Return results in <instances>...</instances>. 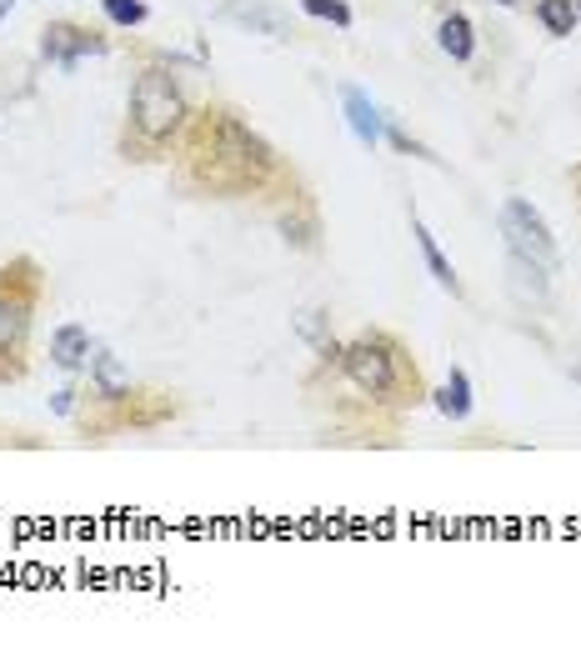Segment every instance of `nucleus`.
<instances>
[{"mask_svg":"<svg viewBox=\"0 0 581 651\" xmlns=\"http://www.w3.org/2000/svg\"><path fill=\"white\" fill-rule=\"evenodd\" d=\"M50 411L71 416V411H75V391H71V386H66V391H56V396H50Z\"/></svg>","mask_w":581,"mask_h":651,"instance_id":"nucleus-20","label":"nucleus"},{"mask_svg":"<svg viewBox=\"0 0 581 651\" xmlns=\"http://www.w3.org/2000/svg\"><path fill=\"white\" fill-rule=\"evenodd\" d=\"M571 381H581V361H577V367H571Z\"/></svg>","mask_w":581,"mask_h":651,"instance_id":"nucleus-23","label":"nucleus"},{"mask_svg":"<svg viewBox=\"0 0 581 651\" xmlns=\"http://www.w3.org/2000/svg\"><path fill=\"white\" fill-rule=\"evenodd\" d=\"M101 11H106V21H111V25H120V31H136V25L151 21L146 0H101Z\"/></svg>","mask_w":581,"mask_h":651,"instance_id":"nucleus-17","label":"nucleus"},{"mask_svg":"<svg viewBox=\"0 0 581 651\" xmlns=\"http://www.w3.org/2000/svg\"><path fill=\"white\" fill-rule=\"evenodd\" d=\"M497 225H501V241H507V251L536 260V266H542V271H551V276L561 271V246H557V236H551L546 216L536 211L532 201H522V196H507V201H501V211H497Z\"/></svg>","mask_w":581,"mask_h":651,"instance_id":"nucleus-5","label":"nucleus"},{"mask_svg":"<svg viewBox=\"0 0 581 651\" xmlns=\"http://www.w3.org/2000/svg\"><path fill=\"white\" fill-rule=\"evenodd\" d=\"M40 297H46V276L36 256H15L0 266V386L31 371V332H36Z\"/></svg>","mask_w":581,"mask_h":651,"instance_id":"nucleus-4","label":"nucleus"},{"mask_svg":"<svg viewBox=\"0 0 581 651\" xmlns=\"http://www.w3.org/2000/svg\"><path fill=\"white\" fill-rule=\"evenodd\" d=\"M341 106H346V126H351V136H357L361 146H376L381 136H386V120H381L376 101H371L361 85H346V91H341Z\"/></svg>","mask_w":581,"mask_h":651,"instance_id":"nucleus-8","label":"nucleus"},{"mask_svg":"<svg viewBox=\"0 0 581 651\" xmlns=\"http://www.w3.org/2000/svg\"><path fill=\"white\" fill-rule=\"evenodd\" d=\"M276 225H281L286 246H297V251H311L321 241V216H316V206H311L306 196H291V211L276 216Z\"/></svg>","mask_w":581,"mask_h":651,"instance_id":"nucleus-10","label":"nucleus"},{"mask_svg":"<svg viewBox=\"0 0 581 651\" xmlns=\"http://www.w3.org/2000/svg\"><path fill=\"white\" fill-rule=\"evenodd\" d=\"M386 141H392L402 155H421V161H437V155H431L427 146H421V141H411V136H406V130H396V126H386Z\"/></svg>","mask_w":581,"mask_h":651,"instance_id":"nucleus-19","label":"nucleus"},{"mask_svg":"<svg viewBox=\"0 0 581 651\" xmlns=\"http://www.w3.org/2000/svg\"><path fill=\"white\" fill-rule=\"evenodd\" d=\"M11 5H15V0H0V21H5V11H11Z\"/></svg>","mask_w":581,"mask_h":651,"instance_id":"nucleus-22","label":"nucleus"},{"mask_svg":"<svg viewBox=\"0 0 581 651\" xmlns=\"http://www.w3.org/2000/svg\"><path fill=\"white\" fill-rule=\"evenodd\" d=\"M190 101L171 71H141L131 85V106H126V161H155L186 136Z\"/></svg>","mask_w":581,"mask_h":651,"instance_id":"nucleus-3","label":"nucleus"},{"mask_svg":"<svg viewBox=\"0 0 581 651\" xmlns=\"http://www.w3.org/2000/svg\"><path fill=\"white\" fill-rule=\"evenodd\" d=\"M437 411L451 416V421H466V416H472V376H466L462 367L446 371V381H441V391H437Z\"/></svg>","mask_w":581,"mask_h":651,"instance_id":"nucleus-14","label":"nucleus"},{"mask_svg":"<svg viewBox=\"0 0 581 651\" xmlns=\"http://www.w3.org/2000/svg\"><path fill=\"white\" fill-rule=\"evenodd\" d=\"M577 15H581V0H577Z\"/></svg>","mask_w":581,"mask_h":651,"instance_id":"nucleus-24","label":"nucleus"},{"mask_svg":"<svg viewBox=\"0 0 581 651\" xmlns=\"http://www.w3.org/2000/svg\"><path fill=\"white\" fill-rule=\"evenodd\" d=\"M106 50H111V40L101 36V31H91V25L50 21L46 31H40V56H46L50 66H60V71H75L81 56H106Z\"/></svg>","mask_w":581,"mask_h":651,"instance_id":"nucleus-6","label":"nucleus"},{"mask_svg":"<svg viewBox=\"0 0 581 651\" xmlns=\"http://www.w3.org/2000/svg\"><path fill=\"white\" fill-rule=\"evenodd\" d=\"M181 186L216 201H236V196H262L286 176L281 155L271 151L266 136L246 126L231 106H206L190 116L181 136Z\"/></svg>","mask_w":581,"mask_h":651,"instance_id":"nucleus-1","label":"nucleus"},{"mask_svg":"<svg viewBox=\"0 0 581 651\" xmlns=\"http://www.w3.org/2000/svg\"><path fill=\"white\" fill-rule=\"evenodd\" d=\"M341 376L351 381L371 406L406 411V406L427 402L421 371H416L411 351H406L392 332H361L351 346H341Z\"/></svg>","mask_w":581,"mask_h":651,"instance_id":"nucleus-2","label":"nucleus"},{"mask_svg":"<svg viewBox=\"0 0 581 651\" xmlns=\"http://www.w3.org/2000/svg\"><path fill=\"white\" fill-rule=\"evenodd\" d=\"M536 21L546 25V36H571L577 31V0H536Z\"/></svg>","mask_w":581,"mask_h":651,"instance_id":"nucleus-16","label":"nucleus"},{"mask_svg":"<svg viewBox=\"0 0 581 651\" xmlns=\"http://www.w3.org/2000/svg\"><path fill=\"white\" fill-rule=\"evenodd\" d=\"M437 40H441V50H446L451 60H472V56H476V31H472V21H466L462 11L441 15Z\"/></svg>","mask_w":581,"mask_h":651,"instance_id":"nucleus-15","label":"nucleus"},{"mask_svg":"<svg viewBox=\"0 0 581 651\" xmlns=\"http://www.w3.org/2000/svg\"><path fill=\"white\" fill-rule=\"evenodd\" d=\"M411 236H416V251H421V260H427V271L437 276V286L441 291H451V297H462V281H456V266H451L446 256H441V246H437V236L427 231V221L411 211Z\"/></svg>","mask_w":581,"mask_h":651,"instance_id":"nucleus-11","label":"nucleus"},{"mask_svg":"<svg viewBox=\"0 0 581 651\" xmlns=\"http://www.w3.org/2000/svg\"><path fill=\"white\" fill-rule=\"evenodd\" d=\"M507 276H511V291L522 301H546V291H551V271H542L536 260L516 256V251H507Z\"/></svg>","mask_w":581,"mask_h":651,"instance_id":"nucleus-13","label":"nucleus"},{"mask_svg":"<svg viewBox=\"0 0 581 651\" xmlns=\"http://www.w3.org/2000/svg\"><path fill=\"white\" fill-rule=\"evenodd\" d=\"M301 11L311 15V21H326V25H336V31H351V5L346 0H301Z\"/></svg>","mask_w":581,"mask_h":651,"instance_id":"nucleus-18","label":"nucleus"},{"mask_svg":"<svg viewBox=\"0 0 581 651\" xmlns=\"http://www.w3.org/2000/svg\"><path fill=\"white\" fill-rule=\"evenodd\" d=\"M91 391L101 406H120L136 396L131 371L120 367V356L111 351V346H91Z\"/></svg>","mask_w":581,"mask_h":651,"instance_id":"nucleus-7","label":"nucleus"},{"mask_svg":"<svg viewBox=\"0 0 581 651\" xmlns=\"http://www.w3.org/2000/svg\"><path fill=\"white\" fill-rule=\"evenodd\" d=\"M50 361H56L60 371H81L85 361H91V332L75 326V321H66V326L50 336Z\"/></svg>","mask_w":581,"mask_h":651,"instance_id":"nucleus-12","label":"nucleus"},{"mask_svg":"<svg viewBox=\"0 0 581 651\" xmlns=\"http://www.w3.org/2000/svg\"><path fill=\"white\" fill-rule=\"evenodd\" d=\"M225 15L236 25H246V31H256V36H271V40H291V21H286L276 5H262V0H225Z\"/></svg>","mask_w":581,"mask_h":651,"instance_id":"nucleus-9","label":"nucleus"},{"mask_svg":"<svg viewBox=\"0 0 581 651\" xmlns=\"http://www.w3.org/2000/svg\"><path fill=\"white\" fill-rule=\"evenodd\" d=\"M491 5H507V11H516V5H522V0H491Z\"/></svg>","mask_w":581,"mask_h":651,"instance_id":"nucleus-21","label":"nucleus"}]
</instances>
